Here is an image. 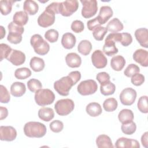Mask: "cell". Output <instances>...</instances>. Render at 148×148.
I'll use <instances>...</instances> for the list:
<instances>
[{
    "label": "cell",
    "mask_w": 148,
    "mask_h": 148,
    "mask_svg": "<svg viewBox=\"0 0 148 148\" xmlns=\"http://www.w3.org/2000/svg\"><path fill=\"white\" fill-rule=\"evenodd\" d=\"M17 136L16 129L12 126L0 127V139L2 141L10 142L14 140Z\"/></svg>",
    "instance_id": "cell-13"
},
{
    "label": "cell",
    "mask_w": 148,
    "mask_h": 148,
    "mask_svg": "<svg viewBox=\"0 0 148 148\" xmlns=\"http://www.w3.org/2000/svg\"><path fill=\"white\" fill-rule=\"evenodd\" d=\"M1 28V39H2L4 36L5 35V29H4L3 27V26H1L0 27Z\"/></svg>",
    "instance_id": "cell-55"
},
{
    "label": "cell",
    "mask_w": 148,
    "mask_h": 148,
    "mask_svg": "<svg viewBox=\"0 0 148 148\" xmlns=\"http://www.w3.org/2000/svg\"><path fill=\"white\" fill-rule=\"evenodd\" d=\"M131 82L134 85L136 86H140L145 82V76L142 74L139 73H135L131 76Z\"/></svg>",
    "instance_id": "cell-46"
},
{
    "label": "cell",
    "mask_w": 148,
    "mask_h": 148,
    "mask_svg": "<svg viewBox=\"0 0 148 148\" xmlns=\"http://www.w3.org/2000/svg\"><path fill=\"white\" fill-rule=\"evenodd\" d=\"M98 89L96 82L92 79L86 80L81 82L77 86V91L82 95H88L95 93Z\"/></svg>",
    "instance_id": "cell-7"
},
{
    "label": "cell",
    "mask_w": 148,
    "mask_h": 148,
    "mask_svg": "<svg viewBox=\"0 0 148 148\" xmlns=\"http://www.w3.org/2000/svg\"><path fill=\"white\" fill-rule=\"evenodd\" d=\"M28 21V14L24 11L16 12L13 17V22L20 26L25 25Z\"/></svg>",
    "instance_id": "cell-23"
},
{
    "label": "cell",
    "mask_w": 148,
    "mask_h": 148,
    "mask_svg": "<svg viewBox=\"0 0 148 148\" xmlns=\"http://www.w3.org/2000/svg\"><path fill=\"white\" fill-rule=\"evenodd\" d=\"M80 2L83 5L82 15L83 17L88 18L97 13L98 3L96 0H81Z\"/></svg>",
    "instance_id": "cell-9"
},
{
    "label": "cell",
    "mask_w": 148,
    "mask_h": 148,
    "mask_svg": "<svg viewBox=\"0 0 148 148\" xmlns=\"http://www.w3.org/2000/svg\"><path fill=\"white\" fill-rule=\"evenodd\" d=\"M0 49H1V58L0 60L2 61L3 59L9 57L10 54L12 51V49L7 44L5 43H1L0 44Z\"/></svg>",
    "instance_id": "cell-44"
},
{
    "label": "cell",
    "mask_w": 148,
    "mask_h": 148,
    "mask_svg": "<svg viewBox=\"0 0 148 148\" xmlns=\"http://www.w3.org/2000/svg\"><path fill=\"white\" fill-rule=\"evenodd\" d=\"M27 87L29 90L32 92H36L42 88L41 82L36 79H31L27 82Z\"/></svg>",
    "instance_id": "cell-38"
},
{
    "label": "cell",
    "mask_w": 148,
    "mask_h": 148,
    "mask_svg": "<svg viewBox=\"0 0 148 148\" xmlns=\"http://www.w3.org/2000/svg\"><path fill=\"white\" fill-rule=\"evenodd\" d=\"M23 9L27 14L29 15H34L38 12L39 6L34 1L26 0L23 4Z\"/></svg>",
    "instance_id": "cell-26"
},
{
    "label": "cell",
    "mask_w": 148,
    "mask_h": 148,
    "mask_svg": "<svg viewBox=\"0 0 148 148\" xmlns=\"http://www.w3.org/2000/svg\"><path fill=\"white\" fill-rule=\"evenodd\" d=\"M65 61L70 68L79 67L82 64L81 57L76 53H69L65 57Z\"/></svg>",
    "instance_id": "cell-19"
},
{
    "label": "cell",
    "mask_w": 148,
    "mask_h": 148,
    "mask_svg": "<svg viewBox=\"0 0 148 148\" xmlns=\"http://www.w3.org/2000/svg\"><path fill=\"white\" fill-rule=\"evenodd\" d=\"M34 98L38 105L43 106L51 104L54 101L55 95L50 89L41 88L35 92Z\"/></svg>",
    "instance_id": "cell-4"
},
{
    "label": "cell",
    "mask_w": 148,
    "mask_h": 148,
    "mask_svg": "<svg viewBox=\"0 0 148 148\" xmlns=\"http://www.w3.org/2000/svg\"><path fill=\"white\" fill-rule=\"evenodd\" d=\"M25 85L22 82H14L10 86V93L14 97H20L25 94Z\"/></svg>",
    "instance_id": "cell-21"
},
{
    "label": "cell",
    "mask_w": 148,
    "mask_h": 148,
    "mask_svg": "<svg viewBox=\"0 0 148 148\" xmlns=\"http://www.w3.org/2000/svg\"><path fill=\"white\" fill-rule=\"evenodd\" d=\"M29 65L34 71L40 72L44 69L45 64L42 58L38 57H34L30 60Z\"/></svg>",
    "instance_id": "cell-31"
},
{
    "label": "cell",
    "mask_w": 148,
    "mask_h": 148,
    "mask_svg": "<svg viewBox=\"0 0 148 148\" xmlns=\"http://www.w3.org/2000/svg\"><path fill=\"white\" fill-rule=\"evenodd\" d=\"M71 29L72 30L76 33H80L82 32L84 28V25L83 23L78 20H74L71 24Z\"/></svg>",
    "instance_id": "cell-47"
},
{
    "label": "cell",
    "mask_w": 148,
    "mask_h": 148,
    "mask_svg": "<svg viewBox=\"0 0 148 148\" xmlns=\"http://www.w3.org/2000/svg\"><path fill=\"white\" fill-rule=\"evenodd\" d=\"M0 112H1V116H0V120H2L5 118L7 117L8 115V110L7 108L5 107H0Z\"/></svg>",
    "instance_id": "cell-54"
},
{
    "label": "cell",
    "mask_w": 148,
    "mask_h": 148,
    "mask_svg": "<svg viewBox=\"0 0 148 148\" xmlns=\"http://www.w3.org/2000/svg\"><path fill=\"white\" fill-rule=\"evenodd\" d=\"M91 58L92 65L98 69L105 68L108 64L106 57L100 50H95L92 53Z\"/></svg>",
    "instance_id": "cell-12"
},
{
    "label": "cell",
    "mask_w": 148,
    "mask_h": 148,
    "mask_svg": "<svg viewBox=\"0 0 148 148\" xmlns=\"http://www.w3.org/2000/svg\"><path fill=\"white\" fill-rule=\"evenodd\" d=\"M8 28L9 30L7 36L8 40L13 44L20 43L22 40V34L24 31V27L18 25L12 21L8 24Z\"/></svg>",
    "instance_id": "cell-5"
},
{
    "label": "cell",
    "mask_w": 148,
    "mask_h": 148,
    "mask_svg": "<svg viewBox=\"0 0 148 148\" xmlns=\"http://www.w3.org/2000/svg\"><path fill=\"white\" fill-rule=\"evenodd\" d=\"M76 84L72 78L68 75L56 81L54 83V90L62 96H67L71 87Z\"/></svg>",
    "instance_id": "cell-2"
},
{
    "label": "cell",
    "mask_w": 148,
    "mask_h": 148,
    "mask_svg": "<svg viewBox=\"0 0 148 148\" xmlns=\"http://www.w3.org/2000/svg\"><path fill=\"white\" fill-rule=\"evenodd\" d=\"M79 2L76 0H67L60 2L59 13L68 17L71 16L78 9Z\"/></svg>",
    "instance_id": "cell-8"
},
{
    "label": "cell",
    "mask_w": 148,
    "mask_h": 148,
    "mask_svg": "<svg viewBox=\"0 0 148 148\" xmlns=\"http://www.w3.org/2000/svg\"><path fill=\"white\" fill-rule=\"evenodd\" d=\"M137 106L139 110L143 113H147L148 105H147V97L146 95L142 96L139 98Z\"/></svg>",
    "instance_id": "cell-40"
},
{
    "label": "cell",
    "mask_w": 148,
    "mask_h": 148,
    "mask_svg": "<svg viewBox=\"0 0 148 148\" xmlns=\"http://www.w3.org/2000/svg\"><path fill=\"white\" fill-rule=\"evenodd\" d=\"M7 60L15 66L21 65L25 61V55L21 51L13 49Z\"/></svg>",
    "instance_id": "cell-14"
},
{
    "label": "cell",
    "mask_w": 148,
    "mask_h": 148,
    "mask_svg": "<svg viewBox=\"0 0 148 148\" xmlns=\"http://www.w3.org/2000/svg\"><path fill=\"white\" fill-rule=\"evenodd\" d=\"M107 31L108 30L106 27L99 26L93 31L92 35L95 40L101 41L103 40L105 34L107 33Z\"/></svg>",
    "instance_id": "cell-39"
},
{
    "label": "cell",
    "mask_w": 148,
    "mask_h": 148,
    "mask_svg": "<svg viewBox=\"0 0 148 148\" xmlns=\"http://www.w3.org/2000/svg\"><path fill=\"white\" fill-rule=\"evenodd\" d=\"M39 119L45 121H49L54 117V112L53 109L47 107H43L38 111Z\"/></svg>",
    "instance_id": "cell-24"
},
{
    "label": "cell",
    "mask_w": 148,
    "mask_h": 148,
    "mask_svg": "<svg viewBox=\"0 0 148 148\" xmlns=\"http://www.w3.org/2000/svg\"><path fill=\"white\" fill-rule=\"evenodd\" d=\"M10 99V94L7 88L3 85L0 86V102L3 103H7Z\"/></svg>",
    "instance_id": "cell-43"
},
{
    "label": "cell",
    "mask_w": 148,
    "mask_h": 148,
    "mask_svg": "<svg viewBox=\"0 0 148 148\" xmlns=\"http://www.w3.org/2000/svg\"><path fill=\"white\" fill-rule=\"evenodd\" d=\"M96 145L99 148L113 147L111 139L109 136L105 134L100 135L97 138Z\"/></svg>",
    "instance_id": "cell-28"
},
{
    "label": "cell",
    "mask_w": 148,
    "mask_h": 148,
    "mask_svg": "<svg viewBox=\"0 0 148 148\" xmlns=\"http://www.w3.org/2000/svg\"><path fill=\"white\" fill-rule=\"evenodd\" d=\"M30 43L35 52L41 56L46 54L50 50L49 44L39 34L32 35L30 39Z\"/></svg>",
    "instance_id": "cell-3"
},
{
    "label": "cell",
    "mask_w": 148,
    "mask_h": 148,
    "mask_svg": "<svg viewBox=\"0 0 148 148\" xmlns=\"http://www.w3.org/2000/svg\"><path fill=\"white\" fill-rule=\"evenodd\" d=\"M121 33H111L109 34L106 38V40H110L114 42H120L121 40Z\"/></svg>",
    "instance_id": "cell-51"
},
{
    "label": "cell",
    "mask_w": 148,
    "mask_h": 148,
    "mask_svg": "<svg viewBox=\"0 0 148 148\" xmlns=\"http://www.w3.org/2000/svg\"><path fill=\"white\" fill-rule=\"evenodd\" d=\"M118 103L117 100L114 98H109L105 99L103 103L104 109L108 112L115 110L117 108Z\"/></svg>",
    "instance_id": "cell-35"
},
{
    "label": "cell",
    "mask_w": 148,
    "mask_h": 148,
    "mask_svg": "<svg viewBox=\"0 0 148 148\" xmlns=\"http://www.w3.org/2000/svg\"><path fill=\"white\" fill-rule=\"evenodd\" d=\"M58 32L54 29H50L45 34V38L50 43H54L57 41L58 39Z\"/></svg>",
    "instance_id": "cell-41"
},
{
    "label": "cell",
    "mask_w": 148,
    "mask_h": 148,
    "mask_svg": "<svg viewBox=\"0 0 148 148\" xmlns=\"http://www.w3.org/2000/svg\"><path fill=\"white\" fill-rule=\"evenodd\" d=\"M74 108V102L69 98L60 99L54 105V109L56 113L60 116H66L69 114L73 111Z\"/></svg>",
    "instance_id": "cell-6"
},
{
    "label": "cell",
    "mask_w": 148,
    "mask_h": 148,
    "mask_svg": "<svg viewBox=\"0 0 148 148\" xmlns=\"http://www.w3.org/2000/svg\"><path fill=\"white\" fill-rule=\"evenodd\" d=\"M122 38L120 42L121 44L124 46H128L132 42V38L130 34L127 32L121 33Z\"/></svg>",
    "instance_id": "cell-48"
},
{
    "label": "cell",
    "mask_w": 148,
    "mask_h": 148,
    "mask_svg": "<svg viewBox=\"0 0 148 148\" xmlns=\"http://www.w3.org/2000/svg\"><path fill=\"white\" fill-rule=\"evenodd\" d=\"M50 130L56 133H58L61 132L64 128L63 123L58 120H56L51 122L49 125Z\"/></svg>",
    "instance_id": "cell-45"
},
{
    "label": "cell",
    "mask_w": 148,
    "mask_h": 148,
    "mask_svg": "<svg viewBox=\"0 0 148 148\" xmlns=\"http://www.w3.org/2000/svg\"><path fill=\"white\" fill-rule=\"evenodd\" d=\"M87 113L91 117H97L102 113V109L99 103L97 102H91L86 108Z\"/></svg>",
    "instance_id": "cell-22"
},
{
    "label": "cell",
    "mask_w": 148,
    "mask_h": 148,
    "mask_svg": "<svg viewBox=\"0 0 148 148\" xmlns=\"http://www.w3.org/2000/svg\"><path fill=\"white\" fill-rule=\"evenodd\" d=\"M133 59L142 66H148V52L142 49H137L133 54Z\"/></svg>",
    "instance_id": "cell-15"
},
{
    "label": "cell",
    "mask_w": 148,
    "mask_h": 148,
    "mask_svg": "<svg viewBox=\"0 0 148 148\" xmlns=\"http://www.w3.org/2000/svg\"><path fill=\"white\" fill-rule=\"evenodd\" d=\"M76 42V39L75 36L71 32L65 33L62 36L61 44L66 49H72L75 46Z\"/></svg>",
    "instance_id": "cell-20"
},
{
    "label": "cell",
    "mask_w": 148,
    "mask_h": 148,
    "mask_svg": "<svg viewBox=\"0 0 148 148\" xmlns=\"http://www.w3.org/2000/svg\"><path fill=\"white\" fill-rule=\"evenodd\" d=\"M113 10L109 6H102L100 8L99 13L97 18L101 24H105L113 16Z\"/></svg>",
    "instance_id": "cell-18"
},
{
    "label": "cell",
    "mask_w": 148,
    "mask_h": 148,
    "mask_svg": "<svg viewBox=\"0 0 148 148\" xmlns=\"http://www.w3.org/2000/svg\"><path fill=\"white\" fill-rule=\"evenodd\" d=\"M102 50L103 53L108 56H112L118 53V49L116 47L115 42L110 40L105 39Z\"/></svg>",
    "instance_id": "cell-30"
},
{
    "label": "cell",
    "mask_w": 148,
    "mask_h": 148,
    "mask_svg": "<svg viewBox=\"0 0 148 148\" xmlns=\"http://www.w3.org/2000/svg\"><path fill=\"white\" fill-rule=\"evenodd\" d=\"M55 21V13L50 9L46 8L43 12L39 15L38 18V25L46 28L54 24Z\"/></svg>",
    "instance_id": "cell-10"
},
{
    "label": "cell",
    "mask_w": 148,
    "mask_h": 148,
    "mask_svg": "<svg viewBox=\"0 0 148 148\" xmlns=\"http://www.w3.org/2000/svg\"><path fill=\"white\" fill-rule=\"evenodd\" d=\"M59 5L60 2H52L50 4H49L46 8L52 10L55 14L59 13Z\"/></svg>",
    "instance_id": "cell-52"
},
{
    "label": "cell",
    "mask_w": 148,
    "mask_h": 148,
    "mask_svg": "<svg viewBox=\"0 0 148 148\" xmlns=\"http://www.w3.org/2000/svg\"><path fill=\"white\" fill-rule=\"evenodd\" d=\"M31 75V70L26 67L17 69L14 72V76L20 80L25 79Z\"/></svg>",
    "instance_id": "cell-36"
},
{
    "label": "cell",
    "mask_w": 148,
    "mask_h": 148,
    "mask_svg": "<svg viewBox=\"0 0 148 148\" xmlns=\"http://www.w3.org/2000/svg\"><path fill=\"white\" fill-rule=\"evenodd\" d=\"M122 132L126 135L133 134L136 130V125L133 121L127 123L122 124L121 127Z\"/></svg>",
    "instance_id": "cell-37"
},
{
    "label": "cell",
    "mask_w": 148,
    "mask_h": 148,
    "mask_svg": "<svg viewBox=\"0 0 148 148\" xmlns=\"http://www.w3.org/2000/svg\"><path fill=\"white\" fill-rule=\"evenodd\" d=\"M140 71L139 67L134 64H131L127 66L124 71V75L127 77H131L135 73H139Z\"/></svg>",
    "instance_id": "cell-42"
},
{
    "label": "cell",
    "mask_w": 148,
    "mask_h": 148,
    "mask_svg": "<svg viewBox=\"0 0 148 148\" xmlns=\"http://www.w3.org/2000/svg\"><path fill=\"white\" fill-rule=\"evenodd\" d=\"M87 28L90 31H94L95 28L99 27L101 24L97 17H96L93 19L88 20L87 23Z\"/></svg>",
    "instance_id": "cell-49"
},
{
    "label": "cell",
    "mask_w": 148,
    "mask_h": 148,
    "mask_svg": "<svg viewBox=\"0 0 148 148\" xmlns=\"http://www.w3.org/2000/svg\"><path fill=\"white\" fill-rule=\"evenodd\" d=\"M125 64V60L124 58L120 56H116L112 57L110 60V66L112 69L116 71H121Z\"/></svg>",
    "instance_id": "cell-25"
},
{
    "label": "cell",
    "mask_w": 148,
    "mask_h": 148,
    "mask_svg": "<svg viewBox=\"0 0 148 148\" xmlns=\"http://www.w3.org/2000/svg\"><path fill=\"white\" fill-rule=\"evenodd\" d=\"M141 142L142 145L146 147H148V132H145L141 137Z\"/></svg>",
    "instance_id": "cell-53"
},
{
    "label": "cell",
    "mask_w": 148,
    "mask_h": 148,
    "mask_svg": "<svg viewBox=\"0 0 148 148\" xmlns=\"http://www.w3.org/2000/svg\"><path fill=\"white\" fill-rule=\"evenodd\" d=\"M135 36L141 46L145 48L148 47V30L147 28L137 29L135 32Z\"/></svg>",
    "instance_id": "cell-17"
},
{
    "label": "cell",
    "mask_w": 148,
    "mask_h": 148,
    "mask_svg": "<svg viewBox=\"0 0 148 148\" xmlns=\"http://www.w3.org/2000/svg\"><path fill=\"white\" fill-rule=\"evenodd\" d=\"M134 118L132 111L128 109H122L118 114V119L120 123L125 124L133 121Z\"/></svg>",
    "instance_id": "cell-27"
},
{
    "label": "cell",
    "mask_w": 148,
    "mask_h": 148,
    "mask_svg": "<svg viewBox=\"0 0 148 148\" xmlns=\"http://www.w3.org/2000/svg\"><path fill=\"white\" fill-rule=\"evenodd\" d=\"M136 91L130 87L123 89L120 94V100L121 103L125 106L132 105L136 98Z\"/></svg>",
    "instance_id": "cell-11"
},
{
    "label": "cell",
    "mask_w": 148,
    "mask_h": 148,
    "mask_svg": "<svg viewBox=\"0 0 148 148\" xmlns=\"http://www.w3.org/2000/svg\"><path fill=\"white\" fill-rule=\"evenodd\" d=\"M91 49L92 45L91 42L88 40H81L77 46L78 51L83 56H87L89 54L91 51Z\"/></svg>",
    "instance_id": "cell-32"
},
{
    "label": "cell",
    "mask_w": 148,
    "mask_h": 148,
    "mask_svg": "<svg viewBox=\"0 0 148 148\" xmlns=\"http://www.w3.org/2000/svg\"><path fill=\"white\" fill-rule=\"evenodd\" d=\"M115 147L117 148L121 147H140V145L138 140L132 139H129L125 137L119 138L116 143Z\"/></svg>",
    "instance_id": "cell-16"
},
{
    "label": "cell",
    "mask_w": 148,
    "mask_h": 148,
    "mask_svg": "<svg viewBox=\"0 0 148 148\" xmlns=\"http://www.w3.org/2000/svg\"><path fill=\"white\" fill-rule=\"evenodd\" d=\"M116 90L115 85L111 82L109 81L104 83L101 84L100 91L102 95L107 96L114 94Z\"/></svg>",
    "instance_id": "cell-33"
},
{
    "label": "cell",
    "mask_w": 148,
    "mask_h": 148,
    "mask_svg": "<svg viewBox=\"0 0 148 148\" xmlns=\"http://www.w3.org/2000/svg\"><path fill=\"white\" fill-rule=\"evenodd\" d=\"M46 131L45 125L40 122L29 121L24 126V134L29 138H42L45 135Z\"/></svg>",
    "instance_id": "cell-1"
},
{
    "label": "cell",
    "mask_w": 148,
    "mask_h": 148,
    "mask_svg": "<svg viewBox=\"0 0 148 148\" xmlns=\"http://www.w3.org/2000/svg\"><path fill=\"white\" fill-rule=\"evenodd\" d=\"M106 29L109 32L116 33L123 29V24L117 18H114L111 20L107 24Z\"/></svg>",
    "instance_id": "cell-29"
},
{
    "label": "cell",
    "mask_w": 148,
    "mask_h": 148,
    "mask_svg": "<svg viewBox=\"0 0 148 148\" xmlns=\"http://www.w3.org/2000/svg\"><path fill=\"white\" fill-rule=\"evenodd\" d=\"M96 79L100 84H102L110 81V76L105 72H101L97 75Z\"/></svg>",
    "instance_id": "cell-50"
},
{
    "label": "cell",
    "mask_w": 148,
    "mask_h": 148,
    "mask_svg": "<svg viewBox=\"0 0 148 148\" xmlns=\"http://www.w3.org/2000/svg\"><path fill=\"white\" fill-rule=\"evenodd\" d=\"M15 1L13 0H1L0 1V10L1 14L3 16L9 14L12 9L13 4Z\"/></svg>",
    "instance_id": "cell-34"
}]
</instances>
